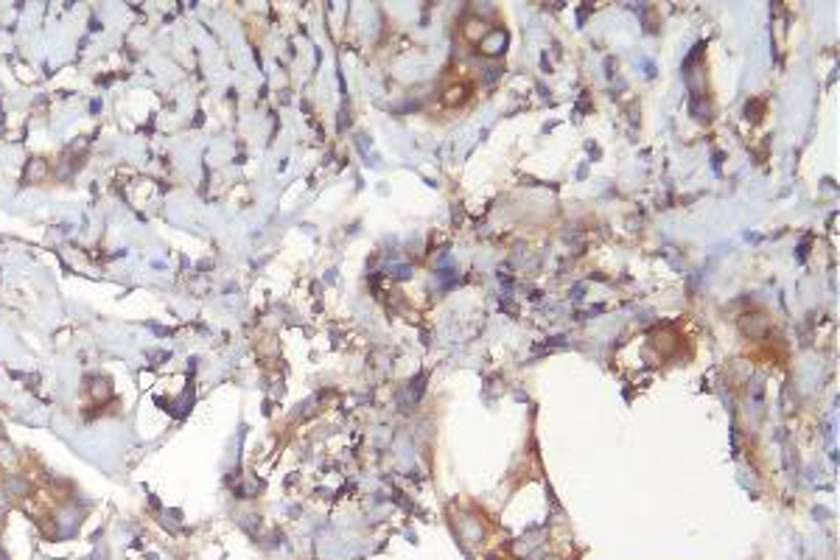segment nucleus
Wrapping results in <instances>:
<instances>
[{
	"label": "nucleus",
	"mask_w": 840,
	"mask_h": 560,
	"mask_svg": "<svg viewBox=\"0 0 840 560\" xmlns=\"http://www.w3.org/2000/svg\"><path fill=\"white\" fill-rule=\"evenodd\" d=\"M45 174H48V163H45L42 157H31V160L26 163V168H23V177H26L29 183L45 180Z\"/></svg>",
	"instance_id": "obj_2"
},
{
	"label": "nucleus",
	"mask_w": 840,
	"mask_h": 560,
	"mask_svg": "<svg viewBox=\"0 0 840 560\" xmlns=\"http://www.w3.org/2000/svg\"><path fill=\"white\" fill-rule=\"evenodd\" d=\"M0 437H3V426H0Z\"/></svg>",
	"instance_id": "obj_5"
},
{
	"label": "nucleus",
	"mask_w": 840,
	"mask_h": 560,
	"mask_svg": "<svg viewBox=\"0 0 840 560\" xmlns=\"http://www.w3.org/2000/svg\"><path fill=\"white\" fill-rule=\"evenodd\" d=\"M3 490H6L9 496H26V493H29V482H26L23 477H17V474H9L6 482H3Z\"/></svg>",
	"instance_id": "obj_3"
},
{
	"label": "nucleus",
	"mask_w": 840,
	"mask_h": 560,
	"mask_svg": "<svg viewBox=\"0 0 840 560\" xmlns=\"http://www.w3.org/2000/svg\"><path fill=\"white\" fill-rule=\"evenodd\" d=\"M17 465H20V451L11 446L9 440H0V468H6V471H17Z\"/></svg>",
	"instance_id": "obj_1"
},
{
	"label": "nucleus",
	"mask_w": 840,
	"mask_h": 560,
	"mask_svg": "<svg viewBox=\"0 0 840 560\" xmlns=\"http://www.w3.org/2000/svg\"><path fill=\"white\" fill-rule=\"evenodd\" d=\"M107 392H110V387L104 384V378H98V384L93 387V395H96V398H107Z\"/></svg>",
	"instance_id": "obj_4"
}]
</instances>
